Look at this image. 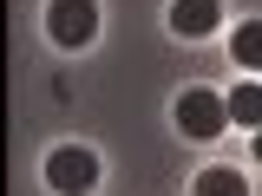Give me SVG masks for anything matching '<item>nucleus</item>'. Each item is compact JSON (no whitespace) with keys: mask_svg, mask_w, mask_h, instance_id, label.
Here are the masks:
<instances>
[{"mask_svg":"<svg viewBox=\"0 0 262 196\" xmlns=\"http://www.w3.org/2000/svg\"><path fill=\"white\" fill-rule=\"evenodd\" d=\"M170 27L184 39H203V33L223 27V0H170Z\"/></svg>","mask_w":262,"mask_h":196,"instance_id":"20e7f679","label":"nucleus"},{"mask_svg":"<svg viewBox=\"0 0 262 196\" xmlns=\"http://www.w3.org/2000/svg\"><path fill=\"white\" fill-rule=\"evenodd\" d=\"M177 125H184V137H223V125H229V98L210 92V85H190V92L177 98Z\"/></svg>","mask_w":262,"mask_h":196,"instance_id":"f257e3e1","label":"nucleus"},{"mask_svg":"<svg viewBox=\"0 0 262 196\" xmlns=\"http://www.w3.org/2000/svg\"><path fill=\"white\" fill-rule=\"evenodd\" d=\"M190 196H249V183H243V170H229V163H210L203 177H196Z\"/></svg>","mask_w":262,"mask_h":196,"instance_id":"39448f33","label":"nucleus"},{"mask_svg":"<svg viewBox=\"0 0 262 196\" xmlns=\"http://www.w3.org/2000/svg\"><path fill=\"white\" fill-rule=\"evenodd\" d=\"M229 118L262 131V85H236V92H229Z\"/></svg>","mask_w":262,"mask_h":196,"instance_id":"423d86ee","label":"nucleus"},{"mask_svg":"<svg viewBox=\"0 0 262 196\" xmlns=\"http://www.w3.org/2000/svg\"><path fill=\"white\" fill-rule=\"evenodd\" d=\"M256 157H262V131H256Z\"/></svg>","mask_w":262,"mask_h":196,"instance_id":"6e6552de","label":"nucleus"},{"mask_svg":"<svg viewBox=\"0 0 262 196\" xmlns=\"http://www.w3.org/2000/svg\"><path fill=\"white\" fill-rule=\"evenodd\" d=\"M46 33H53V46H92L98 0H53L46 7Z\"/></svg>","mask_w":262,"mask_h":196,"instance_id":"7ed1b4c3","label":"nucleus"},{"mask_svg":"<svg viewBox=\"0 0 262 196\" xmlns=\"http://www.w3.org/2000/svg\"><path fill=\"white\" fill-rule=\"evenodd\" d=\"M229 53H236V65H262V20H243L236 39H229Z\"/></svg>","mask_w":262,"mask_h":196,"instance_id":"0eeeda50","label":"nucleus"},{"mask_svg":"<svg viewBox=\"0 0 262 196\" xmlns=\"http://www.w3.org/2000/svg\"><path fill=\"white\" fill-rule=\"evenodd\" d=\"M46 183H53L59 196H85L98 183V157L85 151V144H59V151L46 157Z\"/></svg>","mask_w":262,"mask_h":196,"instance_id":"f03ea898","label":"nucleus"}]
</instances>
